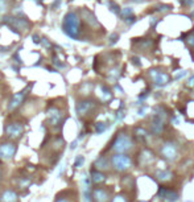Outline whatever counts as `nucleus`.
<instances>
[{
	"label": "nucleus",
	"mask_w": 194,
	"mask_h": 202,
	"mask_svg": "<svg viewBox=\"0 0 194 202\" xmlns=\"http://www.w3.org/2000/svg\"><path fill=\"white\" fill-rule=\"evenodd\" d=\"M0 177H2V170H0Z\"/></svg>",
	"instance_id": "24"
},
{
	"label": "nucleus",
	"mask_w": 194,
	"mask_h": 202,
	"mask_svg": "<svg viewBox=\"0 0 194 202\" xmlns=\"http://www.w3.org/2000/svg\"><path fill=\"white\" fill-rule=\"evenodd\" d=\"M48 120H49V123L51 126H57L59 122L62 120V111L58 108V107H55V106H53V107H50L49 110H48Z\"/></svg>",
	"instance_id": "8"
},
{
	"label": "nucleus",
	"mask_w": 194,
	"mask_h": 202,
	"mask_svg": "<svg viewBox=\"0 0 194 202\" xmlns=\"http://www.w3.org/2000/svg\"><path fill=\"white\" fill-rule=\"evenodd\" d=\"M23 98H24V93H19V94H16L15 97H13V99H12V102H11V105H9V107L8 108L9 110H13V108H16L20 103H21V101H23Z\"/></svg>",
	"instance_id": "17"
},
{
	"label": "nucleus",
	"mask_w": 194,
	"mask_h": 202,
	"mask_svg": "<svg viewBox=\"0 0 194 202\" xmlns=\"http://www.w3.org/2000/svg\"><path fill=\"white\" fill-rule=\"evenodd\" d=\"M111 165L116 172H127L132 166V158L124 153H115L111 156Z\"/></svg>",
	"instance_id": "2"
},
{
	"label": "nucleus",
	"mask_w": 194,
	"mask_h": 202,
	"mask_svg": "<svg viewBox=\"0 0 194 202\" xmlns=\"http://www.w3.org/2000/svg\"><path fill=\"white\" fill-rule=\"evenodd\" d=\"M2 201L3 202H16L17 201V196H16V193L12 192V190H7V192H4V194L2 196Z\"/></svg>",
	"instance_id": "16"
},
{
	"label": "nucleus",
	"mask_w": 194,
	"mask_h": 202,
	"mask_svg": "<svg viewBox=\"0 0 194 202\" xmlns=\"http://www.w3.org/2000/svg\"><path fill=\"white\" fill-rule=\"evenodd\" d=\"M149 75L152 78V81L156 83L157 86H165L166 83L170 82V77L168 73L165 71H161L158 69H153V70H149Z\"/></svg>",
	"instance_id": "5"
},
{
	"label": "nucleus",
	"mask_w": 194,
	"mask_h": 202,
	"mask_svg": "<svg viewBox=\"0 0 194 202\" xmlns=\"http://www.w3.org/2000/svg\"><path fill=\"white\" fill-rule=\"evenodd\" d=\"M186 44H188L190 48H194V30H192L188 34V37H186Z\"/></svg>",
	"instance_id": "19"
},
{
	"label": "nucleus",
	"mask_w": 194,
	"mask_h": 202,
	"mask_svg": "<svg viewBox=\"0 0 194 202\" xmlns=\"http://www.w3.org/2000/svg\"><path fill=\"white\" fill-rule=\"evenodd\" d=\"M156 178L161 182H169L173 178V173L170 170H157L156 172Z\"/></svg>",
	"instance_id": "13"
},
{
	"label": "nucleus",
	"mask_w": 194,
	"mask_h": 202,
	"mask_svg": "<svg viewBox=\"0 0 194 202\" xmlns=\"http://www.w3.org/2000/svg\"><path fill=\"white\" fill-rule=\"evenodd\" d=\"M16 152V147L11 143H4L0 145V157L2 158H12Z\"/></svg>",
	"instance_id": "10"
},
{
	"label": "nucleus",
	"mask_w": 194,
	"mask_h": 202,
	"mask_svg": "<svg viewBox=\"0 0 194 202\" xmlns=\"http://www.w3.org/2000/svg\"><path fill=\"white\" fill-rule=\"evenodd\" d=\"M106 128H107V124H104V123H98L97 124V132L98 133H102Z\"/></svg>",
	"instance_id": "21"
},
{
	"label": "nucleus",
	"mask_w": 194,
	"mask_h": 202,
	"mask_svg": "<svg viewBox=\"0 0 194 202\" xmlns=\"http://www.w3.org/2000/svg\"><path fill=\"white\" fill-rule=\"evenodd\" d=\"M83 161H85V158H83V156H78L77 157V160H75V164H74V166L75 168H79L82 164H83Z\"/></svg>",
	"instance_id": "22"
},
{
	"label": "nucleus",
	"mask_w": 194,
	"mask_h": 202,
	"mask_svg": "<svg viewBox=\"0 0 194 202\" xmlns=\"http://www.w3.org/2000/svg\"><path fill=\"white\" fill-rule=\"evenodd\" d=\"M111 202H128V200H127V197L123 196V194H118V196H115L112 198Z\"/></svg>",
	"instance_id": "20"
},
{
	"label": "nucleus",
	"mask_w": 194,
	"mask_h": 202,
	"mask_svg": "<svg viewBox=\"0 0 194 202\" xmlns=\"http://www.w3.org/2000/svg\"><path fill=\"white\" fill-rule=\"evenodd\" d=\"M93 198H94V202H108L110 194L106 189L97 188L93 190Z\"/></svg>",
	"instance_id": "12"
},
{
	"label": "nucleus",
	"mask_w": 194,
	"mask_h": 202,
	"mask_svg": "<svg viewBox=\"0 0 194 202\" xmlns=\"http://www.w3.org/2000/svg\"><path fill=\"white\" fill-rule=\"evenodd\" d=\"M55 202H70V200H67V198H65V197H59V198L55 200Z\"/></svg>",
	"instance_id": "23"
},
{
	"label": "nucleus",
	"mask_w": 194,
	"mask_h": 202,
	"mask_svg": "<svg viewBox=\"0 0 194 202\" xmlns=\"http://www.w3.org/2000/svg\"><path fill=\"white\" fill-rule=\"evenodd\" d=\"M91 180H93L94 184H101L106 180V176L101 170H91Z\"/></svg>",
	"instance_id": "14"
},
{
	"label": "nucleus",
	"mask_w": 194,
	"mask_h": 202,
	"mask_svg": "<svg viewBox=\"0 0 194 202\" xmlns=\"http://www.w3.org/2000/svg\"><path fill=\"white\" fill-rule=\"evenodd\" d=\"M154 153L150 149H144L139 154V165L140 166H150V164L154 161Z\"/></svg>",
	"instance_id": "9"
},
{
	"label": "nucleus",
	"mask_w": 194,
	"mask_h": 202,
	"mask_svg": "<svg viewBox=\"0 0 194 202\" xmlns=\"http://www.w3.org/2000/svg\"><path fill=\"white\" fill-rule=\"evenodd\" d=\"M63 28H65L66 33L71 36V37L77 38L79 34V28H81V21L79 19L75 16L74 13H69L65 19V23H63Z\"/></svg>",
	"instance_id": "4"
},
{
	"label": "nucleus",
	"mask_w": 194,
	"mask_h": 202,
	"mask_svg": "<svg viewBox=\"0 0 194 202\" xmlns=\"http://www.w3.org/2000/svg\"><path fill=\"white\" fill-rule=\"evenodd\" d=\"M135 135H136L141 141H144L145 139H148L149 132H148V131H145L144 128H141V127H136V129H135Z\"/></svg>",
	"instance_id": "18"
},
{
	"label": "nucleus",
	"mask_w": 194,
	"mask_h": 202,
	"mask_svg": "<svg viewBox=\"0 0 194 202\" xmlns=\"http://www.w3.org/2000/svg\"><path fill=\"white\" fill-rule=\"evenodd\" d=\"M157 194H158V197L165 202H174V201L178 200V197H180L176 190L172 189V188H168V186H161V188L158 189Z\"/></svg>",
	"instance_id": "6"
},
{
	"label": "nucleus",
	"mask_w": 194,
	"mask_h": 202,
	"mask_svg": "<svg viewBox=\"0 0 194 202\" xmlns=\"http://www.w3.org/2000/svg\"><path fill=\"white\" fill-rule=\"evenodd\" d=\"M135 145L136 143L133 141L132 136L127 132H120L116 133L114 141H112V149L115 151L116 153H127V152H131L132 149H135Z\"/></svg>",
	"instance_id": "1"
},
{
	"label": "nucleus",
	"mask_w": 194,
	"mask_h": 202,
	"mask_svg": "<svg viewBox=\"0 0 194 202\" xmlns=\"http://www.w3.org/2000/svg\"><path fill=\"white\" fill-rule=\"evenodd\" d=\"M160 154L166 161H170V162L176 161L180 157V147H178L177 143H174L172 140L165 141L160 147Z\"/></svg>",
	"instance_id": "3"
},
{
	"label": "nucleus",
	"mask_w": 194,
	"mask_h": 202,
	"mask_svg": "<svg viewBox=\"0 0 194 202\" xmlns=\"http://www.w3.org/2000/svg\"><path fill=\"white\" fill-rule=\"evenodd\" d=\"M5 131L9 137H19L23 133L24 128H23V124H20V123H11V124H8L5 127Z\"/></svg>",
	"instance_id": "11"
},
{
	"label": "nucleus",
	"mask_w": 194,
	"mask_h": 202,
	"mask_svg": "<svg viewBox=\"0 0 194 202\" xmlns=\"http://www.w3.org/2000/svg\"><path fill=\"white\" fill-rule=\"evenodd\" d=\"M95 107H97V103L94 101H90V99L87 101L86 99V101H82L77 105V112H78L79 116H85V115L90 114Z\"/></svg>",
	"instance_id": "7"
},
{
	"label": "nucleus",
	"mask_w": 194,
	"mask_h": 202,
	"mask_svg": "<svg viewBox=\"0 0 194 202\" xmlns=\"http://www.w3.org/2000/svg\"><path fill=\"white\" fill-rule=\"evenodd\" d=\"M94 166H95V168H98V170H102V169H108L110 164H108V160H107L104 156H101L97 161H95Z\"/></svg>",
	"instance_id": "15"
}]
</instances>
